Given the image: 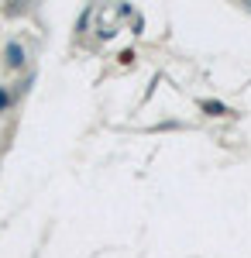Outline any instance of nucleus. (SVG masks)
<instances>
[{"instance_id": "nucleus-1", "label": "nucleus", "mask_w": 251, "mask_h": 258, "mask_svg": "<svg viewBox=\"0 0 251 258\" xmlns=\"http://www.w3.org/2000/svg\"><path fill=\"white\" fill-rule=\"evenodd\" d=\"M4 62H7L11 69H21V66L28 62V52H24V45H21V41H11V45L4 48Z\"/></svg>"}, {"instance_id": "nucleus-2", "label": "nucleus", "mask_w": 251, "mask_h": 258, "mask_svg": "<svg viewBox=\"0 0 251 258\" xmlns=\"http://www.w3.org/2000/svg\"><path fill=\"white\" fill-rule=\"evenodd\" d=\"M196 107H200L207 117H227V114H231V107H227V103H220V100H207V97L196 100Z\"/></svg>"}, {"instance_id": "nucleus-3", "label": "nucleus", "mask_w": 251, "mask_h": 258, "mask_svg": "<svg viewBox=\"0 0 251 258\" xmlns=\"http://www.w3.org/2000/svg\"><path fill=\"white\" fill-rule=\"evenodd\" d=\"M90 18H93V7H86V11H83V18L76 21V31H86V28H90Z\"/></svg>"}, {"instance_id": "nucleus-4", "label": "nucleus", "mask_w": 251, "mask_h": 258, "mask_svg": "<svg viewBox=\"0 0 251 258\" xmlns=\"http://www.w3.org/2000/svg\"><path fill=\"white\" fill-rule=\"evenodd\" d=\"M7 107H11V93L0 86V110H7Z\"/></svg>"}, {"instance_id": "nucleus-5", "label": "nucleus", "mask_w": 251, "mask_h": 258, "mask_svg": "<svg viewBox=\"0 0 251 258\" xmlns=\"http://www.w3.org/2000/svg\"><path fill=\"white\" fill-rule=\"evenodd\" d=\"M141 28H145V18H141V14H138V18L131 21V31H135V35H141Z\"/></svg>"}]
</instances>
